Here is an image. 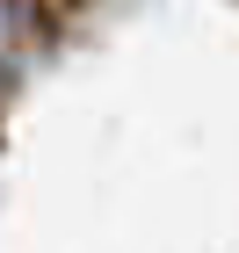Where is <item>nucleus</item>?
<instances>
[{
  "label": "nucleus",
  "instance_id": "obj_1",
  "mask_svg": "<svg viewBox=\"0 0 239 253\" xmlns=\"http://www.w3.org/2000/svg\"><path fill=\"white\" fill-rule=\"evenodd\" d=\"M44 43V22H37V7L29 0H0V73H15L29 51Z\"/></svg>",
  "mask_w": 239,
  "mask_h": 253
}]
</instances>
